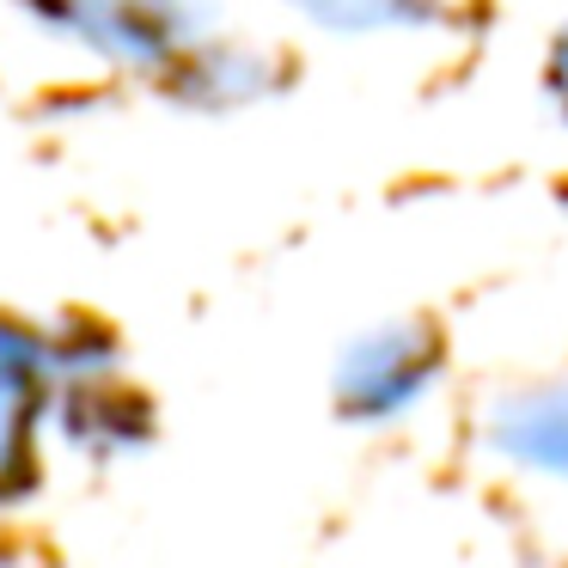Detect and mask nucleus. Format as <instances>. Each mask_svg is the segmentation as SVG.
I'll list each match as a JSON object with an SVG mask.
<instances>
[{
    "label": "nucleus",
    "instance_id": "obj_1",
    "mask_svg": "<svg viewBox=\"0 0 568 568\" xmlns=\"http://www.w3.org/2000/svg\"><path fill=\"white\" fill-rule=\"evenodd\" d=\"M26 13L80 62L148 87H160L202 38L226 31L221 0H26Z\"/></svg>",
    "mask_w": 568,
    "mask_h": 568
},
{
    "label": "nucleus",
    "instance_id": "obj_2",
    "mask_svg": "<svg viewBox=\"0 0 568 568\" xmlns=\"http://www.w3.org/2000/svg\"><path fill=\"white\" fill-rule=\"evenodd\" d=\"M446 379V336L428 318H379L355 331L331 361V409L348 428H404L434 404Z\"/></svg>",
    "mask_w": 568,
    "mask_h": 568
},
{
    "label": "nucleus",
    "instance_id": "obj_3",
    "mask_svg": "<svg viewBox=\"0 0 568 568\" xmlns=\"http://www.w3.org/2000/svg\"><path fill=\"white\" fill-rule=\"evenodd\" d=\"M153 440V404L135 379L104 373V379H80L50 392V453H68L74 465H123Z\"/></svg>",
    "mask_w": 568,
    "mask_h": 568
},
{
    "label": "nucleus",
    "instance_id": "obj_4",
    "mask_svg": "<svg viewBox=\"0 0 568 568\" xmlns=\"http://www.w3.org/2000/svg\"><path fill=\"white\" fill-rule=\"evenodd\" d=\"M282 87H287L282 50H263V43H251V38L214 31V38H202L153 92H160L165 104H178V111L233 116V111H251V104H270Z\"/></svg>",
    "mask_w": 568,
    "mask_h": 568
},
{
    "label": "nucleus",
    "instance_id": "obj_5",
    "mask_svg": "<svg viewBox=\"0 0 568 568\" xmlns=\"http://www.w3.org/2000/svg\"><path fill=\"white\" fill-rule=\"evenodd\" d=\"M477 440L507 477L568 489V379L519 385V392L495 397L477 422Z\"/></svg>",
    "mask_w": 568,
    "mask_h": 568
},
{
    "label": "nucleus",
    "instance_id": "obj_6",
    "mask_svg": "<svg viewBox=\"0 0 568 568\" xmlns=\"http://www.w3.org/2000/svg\"><path fill=\"white\" fill-rule=\"evenodd\" d=\"M50 392L0 373V526H19L50 477Z\"/></svg>",
    "mask_w": 568,
    "mask_h": 568
},
{
    "label": "nucleus",
    "instance_id": "obj_7",
    "mask_svg": "<svg viewBox=\"0 0 568 568\" xmlns=\"http://www.w3.org/2000/svg\"><path fill=\"white\" fill-rule=\"evenodd\" d=\"M306 26L343 31V38H379V31L434 26L446 0H287Z\"/></svg>",
    "mask_w": 568,
    "mask_h": 568
},
{
    "label": "nucleus",
    "instance_id": "obj_8",
    "mask_svg": "<svg viewBox=\"0 0 568 568\" xmlns=\"http://www.w3.org/2000/svg\"><path fill=\"white\" fill-rule=\"evenodd\" d=\"M0 568H50V556H43L19 526H0Z\"/></svg>",
    "mask_w": 568,
    "mask_h": 568
},
{
    "label": "nucleus",
    "instance_id": "obj_9",
    "mask_svg": "<svg viewBox=\"0 0 568 568\" xmlns=\"http://www.w3.org/2000/svg\"><path fill=\"white\" fill-rule=\"evenodd\" d=\"M556 68H562V74H568V43H562V55H556Z\"/></svg>",
    "mask_w": 568,
    "mask_h": 568
}]
</instances>
